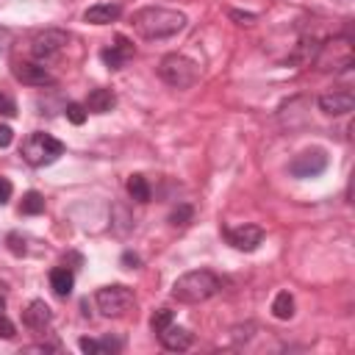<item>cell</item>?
Returning a JSON list of instances; mask_svg holds the SVG:
<instances>
[{"label":"cell","instance_id":"cell-11","mask_svg":"<svg viewBox=\"0 0 355 355\" xmlns=\"http://www.w3.org/2000/svg\"><path fill=\"white\" fill-rule=\"evenodd\" d=\"M14 78L22 80L25 86H53L55 78L47 72L44 64H36V61H17L14 64Z\"/></svg>","mask_w":355,"mask_h":355},{"label":"cell","instance_id":"cell-4","mask_svg":"<svg viewBox=\"0 0 355 355\" xmlns=\"http://www.w3.org/2000/svg\"><path fill=\"white\" fill-rule=\"evenodd\" d=\"M158 78L172 86V89H189L197 83L200 78V67L194 58L183 55V53H166L161 61H158Z\"/></svg>","mask_w":355,"mask_h":355},{"label":"cell","instance_id":"cell-28","mask_svg":"<svg viewBox=\"0 0 355 355\" xmlns=\"http://www.w3.org/2000/svg\"><path fill=\"white\" fill-rule=\"evenodd\" d=\"M14 336H17L14 322H11L6 313H0V338H14Z\"/></svg>","mask_w":355,"mask_h":355},{"label":"cell","instance_id":"cell-8","mask_svg":"<svg viewBox=\"0 0 355 355\" xmlns=\"http://www.w3.org/2000/svg\"><path fill=\"white\" fill-rule=\"evenodd\" d=\"M67 42H69V33H67V31H61V28H44V31H39V33L33 36V42H31V55L39 58V61H47V58L58 55V53L67 47Z\"/></svg>","mask_w":355,"mask_h":355},{"label":"cell","instance_id":"cell-33","mask_svg":"<svg viewBox=\"0 0 355 355\" xmlns=\"http://www.w3.org/2000/svg\"><path fill=\"white\" fill-rule=\"evenodd\" d=\"M11 39H14V36H11V31L0 25V53H6V50H8V44H11Z\"/></svg>","mask_w":355,"mask_h":355},{"label":"cell","instance_id":"cell-16","mask_svg":"<svg viewBox=\"0 0 355 355\" xmlns=\"http://www.w3.org/2000/svg\"><path fill=\"white\" fill-rule=\"evenodd\" d=\"M83 105H86V111H92V114H108V111H114V105H116V94H114V89L97 86V89L89 92V97H86Z\"/></svg>","mask_w":355,"mask_h":355},{"label":"cell","instance_id":"cell-12","mask_svg":"<svg viewBox=\"0 0 355 355\" xmlns=\"http://www.w3.org/2000/svg\"><path fill=\"white\" fill-rule=\"evenodd\" d=\"M316 105L327 116H344L355 108V94L352 92H327V94H319Z\"/></svg>","mask_w":355,"mask_h":355},{"label":"cell","instance_id":"cell-5","mask_svg":"<svg viewBox=\"0 0 355 355\" xmlns=\"http://www.w3.org/2000/svg\"><path fill=\"white\" fill-rule=\"evenodd\" d=\"M352 58H355V53H352V39H349L347 33H341V36L324 39V42L319 44V50H316V55H313V64H316V69H322V72H341V69H349V67H352Z\"/></svg>","mask_w":355,"mask_h":355},{"label":"cell","instance_id":"cell-6","mask_svg":"<svg viewBox=\"0 0 355 355\" xmlns=\"http://www.w3.org/2000/svg\"><path fill=\"white\" fill-rule=\"evenodd\" d=\"M94 302H97V311L108 319H119V316H128L136 305V297L128 286L122 283H114V286H103L97 288L94 294Z\"/></svg>","mask_w":355,"mask_h":355},{"label":"cell","instance_id":"cell-27","mask_svg":"<svg viewBox=\"0 0 355 355\" xmlns=\"http://www.w3.org/2000/svg\"><path fill=\"white\" fill-rule=\"evenodd\" d=\"M227 17H230V19H236L239 25H252V22L258 19V14H250V11H239V8H230V11H227Z\"/></svg>","mask_w":355,"mask_h":355},{"label":"cell","instance_id":"cell-14","mask_svg":"<svg viewBox=\"0 0 355 355\" xmlns=\"http://www.w3.org/2000/svg\"><path fill=\"white\" fill-rule=\"evenodd\" d=\"M158 341H161V347L164 349H169V352H183V349H189L191 347V333L186 330V327H178L175 322L169 324V327H164L161 333H158Z\"/></svg>","mask_w":355,"mask_h":355},{"label":"cell","instance_id":"cell-26","mask_svg":"<svg viewBox=\"0 0 355 355\" xmlns=\"http://www.w3.org/2000/svg\"><path fill=\"white\" fill-rule=\"evenodd\" d=\"M0 116H6V119L17 116V103H14L6 92H0Z\"/></svg>","mask_w":355,"mask_h":355},{"label":"cell","instance_id":"cell-19","mask_svg":"<svg viewBox=\"0 0 355 355\" xmlns=\"http://www.w3.org/2000/svg\"><path fill=\"white\" fill-rule=\"evenodd\" d=\"M125 189H128L130 200H136V202H150V197H153V189H150V183H147L144 175H130L128 183H125Z\"/></svg>","mask_w":355,"mask_h":355},{"label":"cell","instance_id":"cell-21","mask_svg":"<svg viewBox=\"0 0 355 355\" xmlns=\"http://www.w3.org/2000/svg\"><path fill=\"white\" fill-rule=\"evenodd\" d=\"M19 214H25V216L44 214V197L39 191H25L22 194V202H19Z\"/></svg>","mask_w":355,"mask_h":355},{"label":"cell","instance_id":"cell-7","mask_svg":"<svg viewBox=\"0 0 355 355\" xmlns=\"http://www.w3.org/2000/svg\"><path fill=\"white\" fill-rule=\"evenodd\" d=\"M327 164H330V158H327V153L322 150V147H311V150H302L300 155H294L291 158V164H288V172L294 175V178H319L324 169H327Z\"/></svg>","mask_w":355,"mask_h":355},{"label":"cell","instance_id":"cell-9","mask_svg":"<svg viewBox=\"0 0 355 355\" xmlns=\"http://www.w3.org/2000/svg\"><path fill=\"white\" fill-rule=\"evenodd\" d=\"M222 233H225L227 244H230V247H236V250H241V252H252V250H258V244L263 241V230H261L258 225L225 227Z\"/></svg>","mask_w":355,"mask_h":355},{"label":"cell","instance_id":"cell-22","mask_svg":"<svg viewBox=\"0 0 355 355\" xmlns=\"http://www.w3.org/2000/svg\"><path fill=\"white\" fill-rule=\"evenodd\" d=\"M191 216H194V208H191L189 202H180V205H178V208H175V211L169 214V225H172V227H180V230H183V227H186V225L191 222Z\"/></svg>","mask_w":355,"mask_h":355},{"label":"cell","instance_id":"cell-29","mask_svg":"<svg viewBox=\"0 0 355 355\" xmlns=\"http://www.w3.org/2000/svg\"><path fill=\"white\" fill-rule=\"evenodd\" d=\"M11 194H14L11 180H8V178H0V205H6V202L11 200Z\"/></svg>","mask_w":355,"mask_h":355},{"label":"cell","instance_id":"cell-1","mask_svg":"<svg viewBox=\"0 0 355 355\" xmlns=\"http://www.w3.org/2000/svg\"><path fill=\"white\" fill-rule=\"evenodd\" d=\"M186 14L178 8H164V6H147L133 14V28L141 39H169L186 28Z\"/></svg>","mask_w":355,"mask_h":355},{"label":"cell","instance_id":"cell-17","mask_svg":"<svg viewBox=\"0 0 355 355\" xmlns=\"http://www.w3.org/2000/svg\"><path fill=\"white\" fill-rule=\"evenodd\" d=\"M50 288H53L55 297L67 300L72 294V288H75V272L69 266H53L50 269Z\"/></svg>","mask_w":355,"mask_h":355},{"label":"cell","instance_id":"cell-34","mask_svg":"<svg viewBox=\"0 0 355 355\" xmlns=\"http://www.w3.org/2000/svg\"><path fill=\"white\" fill-rule=\"evenodd\" d=\"M3 311H6V297L0 294V313H3Z\"/></svg>","mask_w":355,"mask_h":355},{"label":"cell","instance_id":"cell-13","mask_svg":"<svg viewBox=\"0 0 355 355\" xmlns=\"http://www.w3.org/2000/svg\"><path fill=\"white\" fill-rule=\"evenodd\" d=\"M50 322H53V311L44 300H31L28 308L22 311V324L31 330H44Z\"/></svg>","mask_w":355,"mask_h":355},{"label":"cell","instance_id":"cell-3","mask_svg":"<svg viewBox=\"0 0 355 355\" xmlns=\"http://www.w3.org/2000/svg\"><path fill=\"white\" fill-rule=\"evenodd\" d=\"M19 155L28 166H50L55 164L61 155H64V141H58L55 136L44 133V130H33L25 136L22 147H19Z\"/></svg>","mask_w":355,"mask_h":355},{"label":"cell","instance_id":"cell-24","mask_svg":"<svg viewBox=\"0 0 355 355\" xmlns=\"http://www.w3.org/2000/svg\"><path fill=\"white\" fill-rule=\"evenodd\" d=\"M64 114H67V119L72 122V125H83L86 122V105H80V103H67V108H64Z\"/></svg>","mask_w":355,"mask_h":355},{"label":"cell","instance_id":"cell-18","mask_svg":"<svg viewBox=\"0 0 355 355\" xmlns=\"http://www.w3.org/2000/svg\"><path fill=\"white\" fill-rule=\"evenodd\" d=\"M78 347L80 352L86 355H111V352H119L122 349V341L119 338H111V336H103V338H78Z\"/></svg>","mask_w":355,"mask_h":355},{"label":"cell","instance_id":"cell-25","mask_svg":"<svg viewBox=\"0 0 355 355\" xmlns=\"http://www.w3.org/2000/svg\"><path fill=\"white\" fill-rule=\"evenodd\" d=\"M6 244H8L11 255H17V258L28 252V247H25V239H22L19 233H8V236H6Z\"/></svg>","mask_w":355,"mask_h":355},{"label":"cell","instance_id":"cell-10","mask_svg":"<svg viewBox=\"0 0 355 355\" xmlns=\"http://www.w3.org/2000/svg\"><path fill=\"white\" fill-rule=\"evenodd\" d=\"M133 55H136V47H133V42H130L128 36H122V33L111 42V47H103V53H100V58H103V64H105L108 69H122Z\"/></svg>","mask_w":355,"mask_h":355},{"label":"cell","instance_id":"cell-23","mask_svg":"<svg viewBox=\"0 0 355 355\" xmlns=\"http://www.w3.org/2000/svg\"><path fill=\"white\" fill-rule=\"evenodd\" d=\"M172 322H175V311H169V308H158V311H153V316H150L153 333H161V330L169 327Z\"/></svg>","mask_w":355,"mask_h":355},{"label":"cell","instance_id":"cell-31","mask_svg":"<svg viewBox=\"0 0 355 355\" xmlns=\"http://www.w3.org/2000/svg\"><path fill=\"white\" fill-rule=\"evenodd\" d=\"M25 352H58V344H31Z\"/></svg>","mask_w":355,"mask_h":355},{"label":"cell","instance_id":"cell-15","mask_svg":"<svg viewBox=\"0 0 355 355\" xmlns=\"http://www.w3.org/2000/svg\"><path fill=\"white\" fill-rule=\"evenodd\" d=\"M122 14V6L119 3H94L86 8L83 19L92 22V25H108V22H116Z\"/></svg>","mask_w":355,"mask_h":355},{"label":"cell","instance_id":"cell-2","mask_svg":"<svg viewBox=\"0 0 355 355\" xmlns=\"http://www.w3.org/2000/svg\"><path fill=\"white\" fill-rule=\"evenodd\" d=\"M219 288H222V280L211 269H191L172 283V297L183 305H197L211 300Z\"/></svg>","mask_w":355,"mask_h":355},{"label":"cell","instance_id":"cell-20","mask_svg":"<svg viewBox=\"0 0 355 355\" xmlns=\"http://www.w3.org/2000/svg\"><path fill=\"white\" fill-rule=\"evenodd\" d=\"M272 313H275V319H283V322L291 319L294 316V297L288 291H277L272 300Z\"/></svg>","mask_w":355,"mask_h":355},{"label":"cell","instance_id":"cell-30","mask_svg":"<svg viewBox=\"0 0 355 355\" xmlns=\"http://www.w3.org/2000/svg\"><path fill=\"white\" fill-rule=\"evenodd\" d=\"M122 263H125L128 269H136V266L141 263V258H139L136 252H130V250H125V252H122Z\"/></svg>","mask_w":355,"mask_h":355},{"label":"cell","instance_id":"cell-32","mask_svg":"<svg viewBox=\"0 0 355 355\" xmlns=\"http://www.w3.org/2000/svg\"><path fill=\"white\" fill-rule=\"evenodd\" d=\"M14 141V130L8 125H0V147H8Z\"/></svg>","mask_w":355,"mask_h":355}]
</instances>
